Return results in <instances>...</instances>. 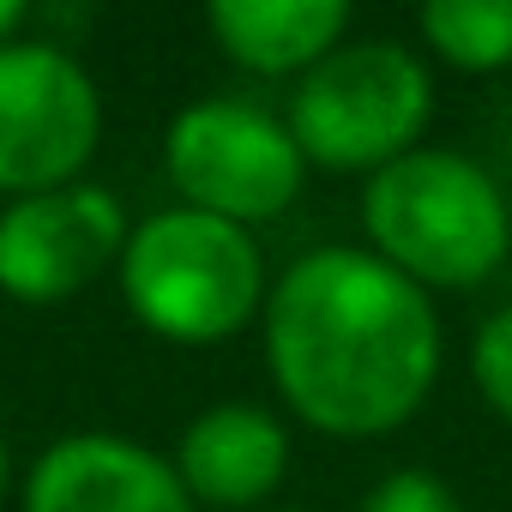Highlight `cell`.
<instances>
[{"instance_id":"cell-1","label":"cell","mask_w":512,"mask_h":512,"mask_svg":"<svg viewBox=\"0 0 512 512\" xmlns=\"http://www.w3.org/2000/svg\"><path fill=\"white\" fill-rule=\"evenodd\" d=\"M260 332L272 386L332 440L404 428L428 404L446 356L428 290L392 272L380 253L344 241L284 266Z\"/></svg>"},{"instance_id":"cell-2","label":"cell","mask_w":512,"mask_h":512,"mask_svg":"<svg viewBox=\"0 0 512 512\" xmlns=\"http://www.w3.org/2000/svg\"><path fill=\"white\" fill-rule=\"evenodd\" d=\"M368 253L422 290H470L512 253V205L500 181L446 145H416L362 187Z\"/></svg>"},{"instance_id":"cell-3","label":"cell","mask_w":512,"mask_h":512,"mask_svg":"<svg viewBox=\"0 0 512 512\" xmlns=\"http://www.w3.org/2000/svg\"><path fill=\"white\" fill-rule=\"evenodd\" d=\"M121 296L133 320L169 344H223L266 314V253L253 229L169 205L133 223L121 247Z\"/></svg>"},{"instance_id":"cell-4","label":"cell","mask_w":512,"mask_h":512,"mask_svg":"<svg viewBox=\"0 0 512 512\" xmlns=\"http://www.w3.org/2000/svg\"><path fill=\"white\" fill-rule=\"evenodd\" d=\"M434 115V73L398 37H344L320 67H308L290 91V133L308 169H386L422 145Z\"/></svg>"},{"instance_id":"cell-5","label":"cell","mask_w":512,"mask_h":512,"mask_svg":"<svg viewBox=\"0 0 512 512\" xmlns=\"http://www.w3.org/2000/svg\"><path fill=\"white\" fill-rule=\"evenodd\" d=\"M163 169L181 205L229 217L241 229L296 205L308 157L290 121L253 97H193L163 133Z\"/></svg>"},{"instance_id":"cell-6","label":"cell","mask_w":512,"mask_h":512,"mask_svg":"<svg viewBox=\"0 0 512 512\" xmlns=\"http://www.w3.org/2000/svg\"><path fill=\"white\" fill-rule=\"evenodd\" d=\"M103 139V97L91 67L61 37L0 43V193H49L85 181Z\"/></svg>"},{"instance_id":"cell-7","label":"cell","mask_w":512,"mask_h":512,"mask_svg":"<svg viewBox=\"0 0 512 512\" xmlns=\"http://www.w3.org/2000/svg\"><path fill=\"white\" fill-rule=\"evenodd\" d=\"M133 223L103 181H67L0 205V290L25 308L73 302L97 272L121 266Z\"/></svg>"},{"instance_id":"cell-8","label":"cell","mask_w":512,"mask_h":512,"mask_svg":"<svg viewBox=\"0 0 512 512\" xmlns=\"http://www.w3.org/2000/svg\"><path fill=\"white\" fill-rule=\"evenodd\" d=\"M25 512H193V494L181 488L175 458L127 434L85 428L37 452Z\"/></svg>"},{"instance_id":"cell-9","label":"cell","mask_w":512,"mask_h":512,"mask_svg":"<svg viewBox=\"0 0 512 512\" xmlns=\"http://www.w3.org/2000/svg\"><path fill=\"white\" fill-rule=\"evenodd\" d=\"M284 470H290L284 422L266 404H247V398H223V404L199 410L175 440L181 488L223 512H247V506L272 500Z\"/></svg>"},{"instance_id":"cell-10","label":"cell","mask_w":512,"mask_h":512,"mask_svg":"<svg viewBox=\"0 0 512 512\" xmlns=\"http://www.w3.org/2000/svg\"><path fill=\"white\" fill-rule=\"evenodd\" d=\"M350 0H211V43L266 79H302L350 37Z\"/></svg>"},{"instance_id":"cell-11","label":"cell","mask_w":512,"mask_h":512,"mask_svg":"<svg viewBox=\"0 0 512 512\" xmlns=\"http://www.w3.org/2000/svg\"><path fill=\"white\" fill-rule=\"evenodd\" d=\"M416 31L458 73L512 67V0H428L416 13Z\"/></svg>"},{"instance_id":"cell-12","label":"cell","mask_w":512,"mask_h":512,"mask_svg":"<svg viewBox=\"0 0 512 512\" xmlns=\"http://www.w3.org/2000/svg\"><path fill=\"white\" fill-rule=\"evenodd\" d=\"M356 512H464V500H458V488H452L440 470L404 464V470H386V476L362 494Z\"/></svg>"},{"instance_id":"cell-13","label":"cell","mask_w":512,"mask_h":512,"mask_svg":"<svg viewBox=\"0 0 512 512\" xmlns=\"http://www.w3.org/2000/svg\"><path fill=\"white\" fill-rule=\"evenodd\" d=\"M470 380L488 398V410L512 422V302L494 308L476 326V338H470Z\"/></svg>"},{"instance_id":"cell-14","label":"cell","mask_w":512,"mask_h":512,"mask_svg":"<svg viewBox=\"0 0 512 512\" xmlns=\"http://www.w3.org/2000/svg\"><path fill=\"white\" fill-rule=\"evenodd\" d=\"M37 13L25 7V0H0V43H13V37H25V25H31Z\"/></svg>"},{"instance_id":"cell-15","label":"cell","mask_w":512,"mask_h":512,"mask_svg":"<svg viewBox=\"0 0 512 512\" xmlns=\"http://www.w3.org/2000/svg\"><path fill=\"white\" fill-rule=\"evenodd\" d=\"M7 482H13V446H7V434H0V500H7Z\"/></svg>"},{"instance_id":"cell-16","label":"cell","mask_w":512,"mask_h":512,"mask_svg":"<svg viewBox=\"0 0 512 512\" xmlns=\"http://www.w3.org/2000/svg\"><path fill=\"white\" fill-rule=\"evenodd\" d=\"M284 512H296V506H284Z\"/></svg>"}]
</instances>
